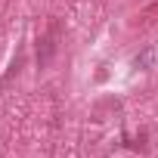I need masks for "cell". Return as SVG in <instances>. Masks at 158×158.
I'll return each instance as SVG.
<instances>
[{"label": "cell", "mask_w": 158, "mask_h": 158, "mask_svg": "<svg viewBox=\"0 0 158 158\" xmlns=\"http://www.w3.org/2000/svg\"><path fill=\"white\" fill-rule=\"evenodd\" d=\"M59 40H62V25H59V19H50V25L37 44V65L40 68H47L53 62V56L59 53Z\"/></svg>", "instance_id": "cell-1"}, {"label": "cell", "mask_w": 158, "mask_h": 158, "mask_svg": "<svg viewBox=\"0 0 158 158\" xmlns=\"http://www.w3.org/2000/svg\"><path fill=\"white\" fill-rule=\"evenodd\" d=\"M152 56H155V53H152V50H146L143 56H136V59H133V65H136V68H143V65H149V62H152Z\"/></svg>", "instance_id": "cell-2"}]
</instances>
